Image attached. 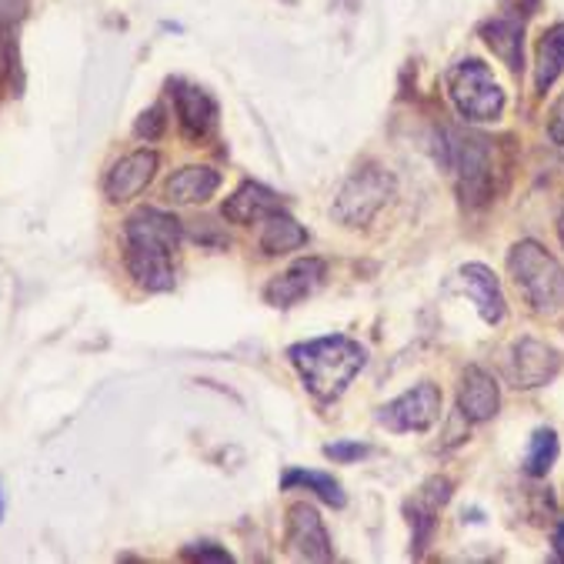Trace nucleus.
<instances>
[{"label": "nucleus", "instance_id": "nucleus-1", "mask_svg": "<svg viewBox=\"0 0 564 564\" xmlns=\"http://www.w3.org/2000/svg\"><path fill=\"white\" fill-rule=\"evenodd\" d=\"M181 220L158 207H141L124 224V268L148 294L174 288V251L181 245Z\"/></svg>", "mask_w": 564, "mask_h": 564}, {"label": "nucleus", "instance_id": "nucleus-2", "mask_svg": "<svg viewBox=\"0 0 564 564\" xmlns=\"http://www.w3.org/2000/svg\"><path fill=\"white\" fill-rule=\"evenodd\" d=\"M288 358H291L294 371L301 375L307 394H314L324 404L341 398L348 391V384L368 365L365 345H358L348 334H324V337H314V341L291 345Z\"/></svg>", "mask_w": 564, "mask_h": 564}, {"label": "nucleus", "instance_id": "nucleus-3", "mask_svg": "<svg viewBox=\"0 0 564 564\" xmlns=\"http://www.w3.org/2000/svg\"><path fill=\"white\" fill-rule=\"evenodd\" d=\"M444 167L455 174L462 204L485 207L495 197V141L462 131H444Z\"/></svg>", "mask_w": 564, "mask_h": 564}, {"label": "nucleus", "instance_id": "nucleus-4", "mask_svg": "<svg viewBox=\"0 0 564 564\" xmlns=\"http://www.w3.org/2000/svg\"><path fill=\"white\" fill-rule=\"evenodd\" d=\"M508 274L531 311L557 314L564 307V268L538 241H518L511 248Z\"/></svg>", "mask_w": 564, "mask_h": 564}, {"label": "nucleus", "instance_id": "nucleus-5", "mask_svg": "<svg viewBox=\"0 0 564 564\" xmlns=\"http://www.w3.org/2000/svg\"><path fill=\"white\" fill-rule=\"evenodd\" d=\"M447 100L471 124H491L505 110V90L491 67L478 57H468L447 70Z\"/></svg>", "mask_w": 564, "mask_h": 564}, {"label": "nucleus", "instance_id": "nucleus-6", "mask_svg": "<svg viewBox=\"0 0 564 564\" xmlns=\"http://www.w3.org/2000/svg\"><path fill=\"white\" fill-rule=\"evenodd\" d=\"M394 177L391 171L378 167V164H368L361 171H355L341 191L334 197V217L345 224V228H368L375 220V214L394 197Z\"/></svg>", "mask_w": 564, "mask_h": 564}, {"label": "nucleus", "instance_id": "nucleus-7", "mask_svg": "<svg viewBox=\"0 0 564 564\" xmlns=\"http://www.w3.org/2000/svg\"><path fill=\"white\" fill-rule=\"evenodd\" d=\"M441 417V391L424 381L394 398L391 404L378 408V424L394 431V434H421Z\"/></svg>", "mask_w": 564, "mask_h": 564}, {"label": "nucleus", "instance_id": "nucleus-8", "mask_svg": "<svg viewBox=\"0 0 564 564\" xmlns=\"http://www.w3.org/2000/svg\"><path fill=\"white\" fill-rule=\"evenodd\" d=\"M561 371V355L538 341V337H518L511 345V355H508V381L521 391H534V388H544L551 378H557Z\"/></svg>", "mask_w": 564, "mask_h": 564}, {"label": "nucleus", "instance_id": "nucleus-9", "mask_svg": "<svg viewBox=\"0 0 564 564\" xmlns=\"http://www.w3.org/2000/svg\"><path fill=\"white\" fill-rule=\"evenodd\" d=\"M158 174V151L154 148H138L131 154H124L115 167L104 177V197L110 204H128L138 194H144L151 187Z\"/></svg>", "mask_w": 564, "mask_h": 564}, {"label": "nucleus", "instance_id": "nucleus-10", "mask_svg": "<svg viewBox=\"0 0 564 564\" xmlns=\"http://www.w3.org/2000/svg\"><path fill=\"white\" fill-rule=\"evenodd\" d=\"M288 551L301 561H334L330 534L307 501L288 508Z\"/></svg>", "mask_w": 564, "mask_h": 564}, {"label": "nucleus", "instance_id": "nucleus-11", "mask_svg": "<svg viewBox=\"0 0 564 564\" xmlns=\"http://www.w3.org/2000/svg\"><path fill=\"white\" fill-rule=\"evenodd\" d=\"M451 491H455V485L447 478H427L404 505V518L414 531V554H421L427 547L431 534L437 531V514L451 501Z\"/></svg>", "mask_w": 564, "mask_h": 564}, {"label": "nucleus", "instance_id": "nucleus-12", "mask_svg": "<svg viewBox=\"0 0 564 564\" xmlns=\"http://www.w3.org/2000/svg\"><path fill=\"white\" fill-rule=\"evenodd\" d=\"M324 271H327V264L321 258H304V261L291 264L284 274H278V278L268 281L264 301L271 307H281V311L284 307H294V304L307 301L324 284Z\"/></svg>", "mask_w": 564, "mask_h": 564}, {"label": "nucleus", "instance_id": "nucleus-13", "mask_svg": "<svg viewBox=\"0 0 564 564\" xmlns=\"http://www.w3.org/2000/svg\"><path fill=\"white\" fill-rule=\"evenodd\" d=\"M174 107H177V124L187 141H207L217 128V104L210 94L191 80L174 84Z\"/></svg>", "mask_w": 564, "mask_h": 564}, {"label": "nucleus", "instance_id": "nucleus-14", "mask_svg": "<svg viewBox=\"0 0 564 564\" xmlns=\"http://www.w3.org/2000/svg\"><path fill=\"white\" fill-rule=\"evenodd\" d=\"M501 408V388L485 368H468L458 381V411L465 421H491Z\"/></svg>", "mask_w": 564, "mask_h": 564}, {"label": "nucleus", "instance_id": "nucleus-15", "mask_svg": "<svg viewBox=\"0 0 564 564\" xmlns=\"http://www.w3.org/2000/svg\"><path fill=\"white\" fill-rule=\"evenodd\" d=\"M524 24H528V14L521 11H508V14H498L491 21L481 24V41L508 64V70H521L524 67Z\"/></svg>", "mask_w": 564, "mask_h": 564}, {"label": "nucleus", "instance_id": "nucleus-16", "mask_svg": "<svg viewBox=\"0 0 564 564\" xmlns=\"http://www.w3.org/2000/svg\"><path fill=\"white\" fill-rule=\"evenodd\" d=\"M274 210H284L281 204V194L271 191L268 184H258V181H245L228 200H224V217L238 228H248V224H258L264 217H271Z\"/></svg>", "mask_w": 564, "mask_h": 564}, {"label": "nucleus", "instance_id": "nucleus-17", "mask_svg": "<svg viewBox=\"0 0 564 564\" xmlns=\"http://www.w3.org/2000/svg\"><path fill=\"white\" fill-rule=\"evenodd\" d=\"M462 284L468 291V297L475 301L478 314L485 324L498 327L505 317H508V304H505V294H501V284H498V274L488 268V264H465L462 271Z\"/></svg>", "mask_w": 564, "mask_h": 564}, {"label": "nucleus", "instance_id": "nucleus-18", "mask_svg": "<svg viewBox=\"0 0 564 564\" xmlns=\"http://www.w3.org/2000/svg\"><path fill=\"white\" fill-rule=\"evenodd\" d=\"M220 191V174L214 167H204V164H191V167H181L167 177L164 184V194L171 204H181V207H197V204H207L214 194Z\"/></svg>", "mask_w": 564, "mask_h": 564}, {"label": "nucleus", "instance_id": "nucleus-19", "mask_svg": "<svg viewBox=\"0 0 564 564\" xmlns=\"http://www.w3.org/2000/svg\"><path fill=\"white\" fill-rule=\"evenodd\" d=\"M304 245H307V231L288 210H274L271 217L261 220V251H264V258H281V254H291V251H297Z\"/></svg>", "mask_w": 564, "mask_h": 564}, {"label": "nucleus", "instance_id": "nucleus-20", "mask_svg": "<svg viewBox=\"0 0 564 564\" xmlns=\"http://www.w3.org/2000/svg\"><path fill=\"white\" fill-rule=\"evenodd\" d=\"M564 74V24H554L541 34L538 54H534V90L547 97V90Z\"/></svg>", "mask_w": 564, "mask_h": 564}, {"label": "nucleus", "instance_id": "nucleus-21", "mask_svg": "<svg viewBox=\"0 0 564 564\" xmlns=\"http://www.w3.org/2000/svg\"><path fill=\"white\" fill-rule=\"evenodd\" d=\"M281 488L291 491V488H307L311 495H317L324 505L330 508H345L348 498H345V488L337 485V478L324 475V471H307V468H291L284 478H281Z\"/></svg>", "mask_w": 564, "mask_h": 564}, {"label": "nucleus", "instance_id": "nucleus-22", "mask_svg": "<svg viewBox=\"0 0 564 564\" xmlns=\"http://www.w3.org/2000/svg\"><path fill=\"white\" fill-rule=\"evenodd\" d=\"M557 455H561V441H557L554 427H538V431L531 434V444H528L524 471H528L531 478H544V475L554 468Z\"/></svg>", "mask_w": 564, "mask_h": 564}, {"label": "nucleus", "instance_id": "nucleus-23", "mask_svg": "<svg viewBox=\"0 0 564 564\" xmlns=\"http://www.w3.org/2000/svg\"><path fill=\"white\" fill-rule=\"evenodd\" d=\"M134 134L141 141H148V144H158L167 134V110H164V104H151L144 110V115L138 118V124H134Z\"/></svg>", "mask_w": 564, "mask_h": 564}, {"label": "nucleus", "instance_id": "nucleus-24", "mask_svg": "<svg viewBox=\"0 0 564 564\" xmlns=\"http://www.w3.org/2000/svg\"><path fill=\"white\" fill-rule=\"evenodd\" d=\"M324 458H330L337 465H355V462L371 458V444H365V441H330V444H324Z\"/></svg>", "mask_w": 564, "mask_h": 564}, {"label": "nucleus", "instance_id": "nucleus-25", "mask_svg": "<svg viewBox=\"0 0 564 564\" xmlns=\"http://www.w3.org/2000/svg\"><path fill=\"white\" fill-rule=\"evenodd\" d=\"M181 554L191 557V561H231V554L220 551L217 544H187Z\"/></svg>", "mask_w": 564, "mask_h": 564}, {"label": "nucleus", "instance_id": "nucleus-26", "mask_svg": "<svg viewBox=\"0 0 564 564\" xmlns=\"http://www.w3.org/2000/svg\"><path fill=\"white\" fill-rule=\"evenodd\" d=\"M547 134L557 148H564V94L554 100L551 107V118H547Z\"/></svg>", "mask_w": 564, "mask_h": 564}, {"label": "nucleus", "instance_id": "nucleus-27", "mask_svg": "<svg viewBox=\"0 0 564 564\" xmlns=\"http://www.w3.org/2000/svg\"><path fill=\"white\" fill-rule=\"evenodd\" d=\"M28 11V0H0V28H11Z\"/></svg>", "mask_w": 564, "mask_h": 564}, {"label": "nucleus", "instance_id": "nucleus-28", "mask_svg": "<svg viewBox=\"0 0 564 564\" xmlns=\"http://www.w3.org/2000/svg\"><path fill=\"white\" fill-rule=\"evenodd\" d=\"M554 554L564 561V524H557V528H554Z\"/></svg>", "mask_w": 564, "mask_h": 564}, {"label": "nucleus", "instance_id": "nucleus-29", "mask_svg": "<svg viewBox=\"0 0 564 564\" xmlns=\"http://www.w3.org/2000/svg\"><path fill=\"white\" fill-rule=\"evenodd\" d=\"M4 514H8V498H4V481H0V524H4Z\"/></svg>", "mask_w": 564, "mask_h": 564}, {"label": "nucleus", "instance_id": "nucleus-30", "mask_svg": "<svg viewBox=\"0 0 564 564\" xmlns=\"http://www.w3.org/2000/svg\"><path fill=\"white\" fill-rule=\"evenodd\" d=\"M557 235H561V245H564V214H561V220H557Z\"/></svg>", "mask_w": 564, "mask_h": 564}]
</instances>
